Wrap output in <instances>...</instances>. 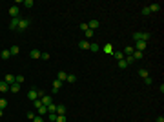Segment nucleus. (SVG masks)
Returning <instances> with one entry per match:
<instances>
[{
	"label": "nucleus",
	"mask_w": 164,
	"mask_h": 122,
	"mask_svg": "<svg viewBox=\"0 0 164 122\" xmlns=\"http://www.w3.org/2000/svg\"><path fill=\"white\" fill-rule=\"evenodd\" d=\"M131 37H133V40L135 42L137 40H144V42L150 40V33H142V31H137V33H133Z\"/></svg>",
	"instance_id": "f257e3e1"
},
{
	"label": "nucleus",
	"mask_w": 164,
	"mask_h": 122,
	"mask_svg": "<svg viewBox=\"0 0 164 122\" xmlns=\"http://www.w3.org/2000/svg\"><path fill=\"white\" fill-rule=\"evenodd\" d=\"M28 27H29V20H28V18H20V22H18V27H17V29H18V31H26Z\"/></svg>",
	"instance_id": "f03ea898"
},
{
	"label": "nucleus",
	"mask_w": 164,
	"mask_h": 122,
	"mask_svg": "<svg viewBox=\"0 0 164 122\" xmlns=\"http://www.w3.org/2000/svg\"><path fill=\"white\" fill-rule=\"evenodd\" d=\"M133 49L142 53V51L146 49V42H144V40H137V42H135V46H133Z\"/></svg>",
	"instance_id": "7ed1b4c3"
},
{
	"label": "nucleus",
	"mask_w": 164,
	"mask_h": 122,
	"mask_svg": "<svg viewBox=\"0 0 164 122\" xmlns=\"http://www.w3.org/2000/svg\"><path fill=\"white\" fill-rule=\"evenodd\" d=\"M42 106H49V104H53V95H44L40 98Z\"/></svg>",
	"instance_id": "20e7f679"
},
{
	"label": "nucleus",
	"mask_w": 164,
	"mask_h": 122,
	"mask_svg": "<svg viewBox=\"0 0 164 122\" xmlns=\"http://www.w3.org/2000/svg\"><path fill=\"white\" fill-rule=\"evenodd\" d=\"M18 13H20L18 5H11V7H9V15H11L13 18H18Z\"/></svg>",
	"instance_id": "39448f33"
},
{
	"label": "nucleus",
	"mask_w": 164,
	"mask_h": 122,
	"mask_svg": "<svg viewBox=\"0 0 164 122\" xmlns=\"http://www.w3.org/2000/svg\"><path fill=\"white\" fill-rule=\"evenodd\" d=\"M60 87H62V82H60V80H55V82H53V89H51V95H57Z\"/></svg>",
	"instance_id": "423d86ee"
},
{
	"label": "nucleus",
	"mask_w": 164,
	"mask_h": 122,
	"mask_svg": "<svg viewBox=\"0 0 164 122\" xmlns=\"http://www.w3.org/2000/svg\"><path fill=\"white\" fill-rule=\"evenodd\" d=\"M99 26H100V22H99V20H89V22H88V27H89L91 31H95Z\"/></svg>",
	"instance_id": "0eeeda50"
},
{
	"label": "nucleus",
	"mask_w": 164,
	"mask_h": 122,
	"mask_svg": "<svg viewBox=\"0 0 164 122\" xmlns=\"http://www.w3.org/2000/svg\"><path fill=\"white\" fill-rule=\"evenodd\" d=\"M20 87H22L20 84H17V82H13V84L9 86V91H11V93H18V91H20Z\"/></svg>",
	"instance_id": "6e6552de"
},
{
	"label": "nucleus",
	"mask_w": 164,
	"mask_h": 122,
	"mask_svg": "<svg viewBox=\"0 0 164 122\" xmlns=\"http://www.w3.org/2000/svg\"><path fill=\"white\" fill-rule=\"evenodd\" d=\"M40 55H42L40 49H31V51H29V57H31V58H40Z\"/></svg>",
	"instance_id": "1a4fd4ad"
},
{
	"label": "nucleus",
	"mask_w": 164,
	"mask_h": 122,
	"mask_svg": "<svg viewBox=\"0 0 164 122\" xmlns=\"http://www.w3.org/2000/svg\"><path fill=\"white\" fill-rule=\"evenodd\" d=\"M9 53H11V57H17V55L20 53V47H18V46H11V47H9Z\"/></svg>",
	"instance_id": "9d476101"
},
{
	"label": "nucleus",
	"mask_w": 164,
	"mask_h": 122,
	"mask_svg": "<svg viewBox=\"0 0 164 122\" xmlns=\"http://www.w3.org/2000/svg\"><path fill=\"white\" fill-rule=\"evenodd\" d=\"M4 82H7V84H9V86H11V84H13V82H15V75H11V73H7V75H6V77H4Z\"/></svg>",
	"instance_id": "9b49d317"
},
{
	"label": "nucleus",
	"mask_w": 164,
	"mask_h": 122,
	"mask_svg": "<svg viewBox=\"0 0 164 122\" xmlns=\"http://www.w3.org/2000/svg\"><path fill=\"white\" fill-rule=\"evenodd\" d=\"M18 22H20V18H13V20L9 22V29H17V27H18Z\"/></svg>",
	"instance_id": "f8f14e48"
},
{
	"label": "nucleus",
	"mask_w": 164,
	"mask_h": 122,
	"mask_svg": "<svg viewBox=\"0 0 164 122\" xmlns=\"http://www.w3.org/2000/svg\"><path fill=\"white\" fill-rule=\"evenodd\" d=\"M131 57H133V60H142L144 53H140V51H133V53H131Z\"/></svg>",
	"instance_id": "ddd939ff"
},
{
	"label": "nucleus",
	"mask_w": 164,
	"mask_h": 122,
	"mask_svg": "<svg viewBox=\"0 0 164 122\" xmlns=\"http://www.w3.org/2000/svg\"><path fill=\"white\" fill-rule=\"evenodd\" d=\"M133 51H135V49H133V46H126V47H124V57H129V55H131V53H133Z\"/></svg>",
	"instance_id": "4468645a"
},
{
	"label": "nucleus",
	"mask_w": 164,
	"mask_h": 122,
	"mask_svg": "<svg viewBox=\"0 0 164 122\" xmlns=\"http://www.w3.org/2000/svg\"><path fill=\"white\" fill-rule=\"evenodd\" d=\"M0 91H2V93L9 91V84H7V82H4V80H0Z\"/></svg>",
	"instance_id": "2eb2a0df"
},
{
	"label": "nucleus",
	"mask_w": 164,
	"mask_h": 122,
	"mask_svg": "<svg viewBox=\"0 0 164 122\" xmlns=\"http://www.w3.org/2000/svg\"><path fill=\"white\" fill-rule=\"evenodd\" d=\"M37 115H40V117H44V115H47V108H46V106H40V108L37 109Z\"/></svg>",
	"instance_id": "dca6fc26"
},
{
	"label": "nucleus",
	"mask_w": 164,
	"mask_h": 122,
	"mask_svg": "<svg viewBox=\"0 0 164 122\" xmlns=\"http://www.w3.org/2000/svg\"><path fill=\"white\" fill-rule=\"evenodd\" d=\"M99 49H100V46H99L97 42H91V44H89V51H93V53H97Z\"/></svg>",
	"instance_id": "f3484780"
},
{
	"label": "nucleus",
	"mask_w": 164,
	"mask_h": 122,
	"mask_svg": "<svg viewBox=\"0 0 164 122\" xmlns=\"http://www.w3.org/2000/svg\"><path fill=\"white\" fill-rule=\"evenodd\" d=\"M0 57H2V60H7V58L11 57V53H9V49H4V51L0 53Z\"/></svg>",
	"instance_id": "a211bd4d"
},
{
	"label": "nucleus",
	"mask_w": 164,
	"mask_h": 122,
	"mask_svg": "<svg viewBox=\"0 0 164 122\" xmlns=\"http://www.w3.org/2000/svg\"><path fill=\"white\" fill-rule=\"evenodd\" d=\"M57 115H66V106H57Z\"/></svg>",
	"instance_id": "6ab92c4d"
},
{
	"label": "nucleus",
	"mask_w": 164,
	"mask_h": 122,
	"mask_svg": "<svg viewBox=\"0 0 164 122\" xmlns=\"http://www.w3.org/2000/svg\"><path fill=\"white\" fill-rule=\"evenodd\" d=\"M79 47H80V49H89V42L88 40H80L79 42Z\"/></svg>",
	"instance_id": "aec40b11"
},
{
	"label": "nucleus",
	"mask_w": 164,
	"mask_h": 122,
	"mask_svg": "<svg viewBox=\"0 0 164 122\" xmlns=\"http://www.w3.org/2000/svg\"><path fill=\"white\" fill-rule=\"evenodd\" d=\"M66 79H68V73H66V71H58V79H57V80L64 82Z\"/></svg>",
	"instance_id": "412c9836"
},
{
	"label": "nucleus",
	"mask_w": 164,
	"mask_h": 122,
	"mask_svg": "<svg viewBox=\"0 0 164 122\" xmlns=\"http://www.w3.org/2000/svg\"><path fill=\"white\" fill-rule=\"evenodd\" d=\"M148 7H150V11H151V13H155V11H159V9H161V4H151V5H148Z\"/></svg>",
	"instance_id": "4be33fe9"
},
{
	"label": "nucleus",
	"mask_w": 164,
	"mask_h": 122,
	"mask_svg": "<svg viewBox=\"0 0 164 122\" xmlns=\"http://www.w3.org/2000/svg\"><path fill=\"white\" fill-rule=\"evenodd\" d=\"M104 51H106L108 55H113V46H111V44H106V46H104Z\"/></svg>",
	"instance_id": "5701e85b"
},
{
	"label": "nucleus",
	"mask_w": 164,
	"mask_h": 122,
	"mask_svg": "<svg viewBox=\"0 0 164 122\" xmlns=\"http://www.w3.org/2000/svg\"><path fill=\"white\" fill-rule=\"evenodd\" d=\"M46 108H47V113H57V104H49Z\"/></svg>",
	"instance_id": "b1692460"
},
{
	"label": "nucleus",
	"mask_w": 164,
	"mask_h": 122,
	"mask_svg": "<svg viewBox=\"0 0 164 122\" xmlns=\"http://www.w3.org/2000/svg\"><path fill=\"white\" fill-rule=\"evenodd\" d=\"M113 57H115L117 60H122V58H124V53H122V51H113Z\"/></svg>",
	"instance_id": "393cba45"
},
{
	"label": "nucleus",
	"mask_w": 164,
	"mask_h": 122,
	"mask_svg": "<svg viewBox=\"0 0 164 122\" xmlns=\"http://www.w3.org/2000/svg\"><path fill=\"white\" fill-rule=\"evenodd\" d=\"M24 80H26V79H24V75H17V77H15V82H17V84H20V86L24 84Z\"/></svg>",
	"instance_id": "a878e982"
},
{
	"label": "nucleus",
	"mask_w": 164,
	"mask_h": 122,
	"mask_svg": "<svg viewBox=\"0 0 164 122\" xmlns=\"http://www.w3.org/2000/svg\"><path fill=\"white\" fill-rule=\"evenodd\" d=\"M117 64H119V68H121V69H126V68H128V64H126V60H117Z\"/></svg>",
	"instance_id": "bb28decb"
},
{
	"label": "nucleus",
	"mask_w": 164,
	"mask_h": 122,
	"mask_svg": "<svg viewBox=\"0 0 164 122\" xmlns=\"http://www.w3.org/2000/svg\"><path fill=\"white\" fill-rule=\"evenodd\" d=\"M84 33H86V40H88V38H91V37H95V31H91L89 27H88V31H84Z\"/></svg>",
	"instance_id": "cd10ccee"
},
{
	"label": "nucleus",
	"mask_w": 164,
	"mask_h": 122,
	"mask_svg": "<svg viewBox=\"0 0 164 122\" xmlns=\"http://www.w3.org/2000/svg\"><path fill=\"white\" fill-rule=\"evenodd\" d=\"M139 75H140L142 79H146V77H150V75H148V71H146L144 68H140V69H139Z\"/></svg>",
	"instance_id": "c85d7f7f"
},
{
	"label": "nucleus",
	"mask_w": 164,
	"mask_h": 122,
	"mask_svg": "<svg viewBox=\"0 0 164 122\" xmlns=\"http://www.w3.org/2000/svg\"><path fill=\"white\" fill-rule=\"evenodd\" d=\"M7 98H0V109H4V108H7Z\"/></svg>",
	"instance_id": "c756f323"
},
{
	"label": "nucleus",
	"mask_w": 164,
	"mask_h": 122,
	"mask_svg": "<svg viewBox=\"0 0 164 122\" xmlns=\"http://www.w3.org/2000/svg\"><path fill=\"white\" fill-rule=\"evenodd\" d=\"M66 82H71V84H75V82H77V77H75V75H68Z\"/></svg>",
	"instance_id": "7c9ffc66"
},
{
	"label": "nucleus",
	"mask_w": 164,
	"mask_h": 122,
	"mask_svg": "<svg viewBox=\"0 0 164 122\" xmlns=\"http://www.w3.org/2000/svg\"><path fill=\"white\" fill-rule=\"evenodd\" d=\"M26 117H28V119H29V120H33V119H35V117H37V113H35V111H31V109H29V111H28V115H26Z\"/></svg>",
	"instance_id": "2f4dec72"
},
{
	"label": "nucleus",
	"mask_w": 164,
	"mask_h": 122,
	"mask_svg": "<svg viewBox=\"0 0 164 122\" xmlns=\"http://www.w3.org/2000/svg\"><path fill=\"white\" fill-rule=\"evenodd\" d=\"M68 119H66V115H57V120L55 122H66Z\"/></svg>",
	"instance_id": "473e14b6"
},
{
	"label": "nucleus",
	"mask_w": 164,
	"mask_h": 122,
	"mask_svg": "<svg viewBox=\"0 0 164 122\" xmlns=\"http://www.w3.org/2000/svg\"><path fill=\"white\" fill-rule=\"evenodd\" d=\"M24 5H26V7H33L35 2H33V0H24Z\"/></svg>",
	"instance_id": "72a5a7b5"
},
{
	"label": "nucleus",
	"mask_w": 164,
	"mask_h": 122,
	"mask_svg": "<svg viewBox=\"0 0 164 122\" xmlns=\"http://www.w3.org/2000/svg\"><path fill=\"white\" fill-rule=\"evenodd\" d=\"M124 60H126V64H128V66H129V64H133V62H135V60H133V57H131V55H129V57H124Z\"/></svg>",
	"instance_id": "f704fd0d"
},
{
	"label": "nucleus",
	"mask_w": 164,
	"mask_h": 122,
	"mask_svg": "<svg viewBox=\"0 0 164 122\" xmlns=\"http://www.w3.org/2000/svg\"><path fill=\"white\" fill-rule=\"evenodd\" d=\"M40 106H42L40 98H37V100H33V108H37V109H39V108H40Z\"/></svg>",
	"instance_id": "c9c22d12"
},
{
	"label": "nucleus",
	"mask_w": 164,
	"mask_h": 122,
	"mask_svg": "<svg viewBox=\"0 0 164 122\" xmlns=\"http://www.w3.org/2000/svg\"><path fill=\"white\" fill-rule=\"evenodd\" d=\"M150 13H151V11H150V7H148V5H146V7H142V15H144V16H148Z\"/></svg>",
	"instance_id": "e433bc0d"
},
{
	"label": "nucleus",
	"mask_w": 164,
	"mask_h": 122,
	"mask_svg": "<svg viewBox=\"0 0 164 122\" xmlns=\"http://www.w3.org/2000/svg\"><path fill=\"white\" fill-rule=\"evenodd\" d=\"M47 119L49 120H57V113H47Z\"/></svg>",
	"instance_id": "4c0bfd02"
},
{
	"label": "nucleus",
	"mask_w": 164,
	"mask_h": 122,
	"mask_svg": "<svg viewBox=\"0 0 164 122\" xmlns=\"http://www.w3.org/2000/svg\"><path fill=\"white\" fill-rule=\"evenodd\" d=\"M40 58H42V60H49V53H46V51H44V53L40 55Z\"/></svg>",
	"instance_id": "58836bf2"
},
{
	"label": "nucleus",
	"mask_w": 164,
	"mask_h": 122,
	"mask_svg": "<svg viewBox=\"0 0 164 122\" xmlns=\"http://www.w3.org/2000/svg\"><path fill=\"white\" fill-rule=\"evenodd\" d=\"M151 79H150V77H146V79H144V84H146V86H151Z\"/></svg>",
	"instance_id": "ea45409f"
},
{
	"label": "nucleus",
	"mask_w": 164,
	"mask_h": 122,
	"mask_svg": "<svg viewBox=\"0 0 164 122\" xmlns=\"http://www.w3.org/2000/svg\"><path fill=\"white\" fill-rule=\"evenodd\" d=\"M33 122H44V119H42L40 115H37V117H35V119H33Z\"/></svg>",
	"instance_id": "a19ab883"
},
{
	"label": "nucleus",
	"mask_w": 164,
	"mask_h": 122,
	"mask_svg": "<svg viewBox=\"0 0 164 122\" xmlns=\"http://www.w3.org/2000/svg\"><path fill=\"white\" fill-rule=\"evenodd\" d=\"M80 29H82V31H88V24H86V22L80 24Z\"/></svg>",
	"instance_id": "79ce46f5"
},
{
	"label": "nucleus",
	"mask_w": 164,
	"mask_h": 122,
	"mask_svg": "<svg viewBox=\"0 0 164 122\" xmlns=\"http://www.w3.org/2000/svg\"><path fill=\"white\" fill-rule=\"evenodd\" d=\"M157 122H164V117H162V115H159V117H157Z\"/></svg>",
	"instance_id": "37998d69"
},
{
	"label": "nucleus",
	"mask_w": 164,
	"mask_h": 122,
	"mask_svg": "<svg viewBox=\"0 0 164 122\" xmlns=\"http://www.w3.org/2000/svg\"><path fill=\"white\" fill-rule=\"evenodd\" d=\"M2 115H4V109H0V119H2Z\"/></svg>",
	"instance_id": "c03bdc74"
},
{
	"label": "nucleus",
	"mask_w": 164,
	"mask_h": 122,
	"mask_svg": "<svg viewBox=\"0 0 164 122\" xmlns=\"http://www.w3.org/2000/svg\"><path fill=\"white\" fill-rule=\"evenodd\" d=\"M49 122H55V120H49Z\"/></svg>",
	"instance_id": "a18cd8bd"
}]
</instances>
